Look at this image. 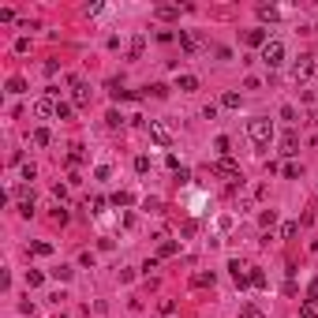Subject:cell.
I'll use <instances>...</instances> for the list:
<instances>
[{
  "label": "cell",
  "instance_id": "cell-1",
  "mask_svg": "<svg viewBox=\"0 0 318 318\" xmlns=\"http://www.w3.org/2000/svg\"><path fill=\"white\" fill-rule=\"evenodd\" d=\"M247 135H251V142L258 150H266L269 139H273V124H269L266 116H255V120H247Z\"/></svg>",
  "mask_w": 318,
  "mask_h": 318
},
{
  "label": "cell",
  "instance_id": "cell-2",
  "mask_svg": "<svg viewBox=\"0 0 318 318\" xmlns=\"http://www.w3.org/2000/svg\"><path fill=\"white\" fill-rule=\"evenodd\" d=\"M266 67H281L285 64V42H277V37H269V42L262 45V56H258Z\"/></svg>",
  "mask_w": 318,
  "mask_h": 318
},
{
  "label": "cell",
  "instance_id": "cell-3",
  "mask_svg": "<svg viewBox=\"0 0 318 318\" xmlns=\"http://www.w3.org/2000/svg\"><path fill=\"white\" fill-rule=\"evenodd\" d=\"M210 172H214V176H225L228 184H244V176H240V165H232L228 157H217L214 165H210Z\"/></svg>",
  "mask_w": 318,
  "mask_h": 318
},
{
  "label": "cell",
  "instance_id": "cell-4",
  "mask_svg": "<svg viewBox=\"0 0 318 318\" xmlns=\"http://www.w3.org/2000/svg\"><path fill=\"white\" fill-rule=\"evenodd\" d=\"M228 273H232L236 288H247V285H251V273H247V266L240 262V258H232V262H228Z\"/></svg>",
  "mask_w": 318,
  "mask_h": 318
},
{
  "label": "cell",
  "instance_id": "cell-5",
  "mask_svg": "<svg viewBox=\"0 0 318 318\" xmlns=\"http://www.w3.org/2000/svg\"><path fill=\"white\" fill-rule=\"evenodd\" d=\"M281 153H285V157H296V153H300V135H296V131L281 135Z\"/></svg>",
  "mask_w": 318,
  "mask_h": 318
},
{
  "label": "cell",
  "instance_id": "cell-6",
  "mask_svg": "<svg viewBox=\"0 0 318 318\" xmlns=\"http://www.w3.org/2000/svg\"><path fill=\"white\" fill-rule=\"evenodd\" d=\"M150 139L157 142V146H169V142H172V131L165 128V124H150Z\"/></svg>",
  "mask_w": 318,
  "mask_h": 318
},
{
  "label": "cell",
  "instance_id": "cell-7",
  "mask_svg": "<svg viewBox=\"0 0 318 318\" xmlns=\"http://www.w3.org/2000/svg\"><path fill=\"white\" fill-rule=\"evenodd\" d=\"M180 49H184L187 56H195L198 53V37L191 34V30H180Z\"/></svg>",
  "mask_w": 318,
  "mask_h": 318
},
{
  "label": "cell",
  "instance_id": "cell-8",
  "mask_svg": "<svg viewBox=\"0 0 318 318\" xmlns=\"http://www.w3.org/2000/svg\"><path fill=\"white\" fill-rule=\"evenodd\" d=\"M86 105H90V86L75 79V109H86Z\"/></svg>",
  "mask_w": 318,
  "mask_h": 318
},
{
  "label": "cell",
  "instance_id": "cell-9",
  "mask_svg": "<svg viewBox=\"0 0 318 318\" xmlns=\"http://www.w3.org/2000/svg\"><path fill=\"white\" fill-rule=\"evenodd\" d=\"M214 281H217L214 269H198V273L191 277V285H195V288H214Z\"/></svg>",
  "mask_w": 318,
  "mask_h": 318
},
{
  "label": "cell",
  "instance_id": "cell-10",
  "mask_svg": "<svg viewBox=\"0 0 318 318\" xmlns=\"http://www.w3.org/2000/svg\"><path fill=\"white\" fill-rule=\"evenodd\" d=\"M34 112H37V116H56V101L53 98H37L34 101Z\"/></svg>",
  "mask_w": 318,
  "mask_h": 318
},
{
  "label": "cell",
  "instance_id": "cell-11",
  "mask_svg": "<svg viewBox=\"0 0 318 318\" xmlns=\"http://www.w3.org/2000/svg\"><path fill=\"white\" fill-rule=\"evenodd\" d=\"M153 15L165 19V23H169V19H180V4H157V8H153Z\"/></svg>",
  "mask_w": 318,
  "mask_h": 318
},
{
  "label": "cell",
  "instance_id": "cell-12",
  "mask_svg": "<svg viewBox=\"0 0 318 318\" xmlns=\"http://www.w3.org/2000/svg\"><path fill=\"white\" fill-rule=\"evenodd\" d=\"M142 49H146V34H135L131 37V49H128V60H139Z\"/></svg>",
  "mask_w": 318,
  "mask_h": 318
},
{
  "label": "cell",
  "instance_id": "cell-13",
  "mask_svg": "<svg viewBox=\"0 0 318 318\" xmlns=\"http://www.w3.org/2000/svg\"><path fill=\"white\" fill-rule=\"evenodd\" d=\"M311 71H314V56L307 53V56H300V64H296V79H307Z\"/></svg>",
  "mask_w": 318,
  "mask_h": 318
},
{
  "label": "cell",
  "instance_id": "cell-14",
  "mask_svg": "<svg viewBox=\"0 0 318 318\" xmlns=\"http://www.w3.org/2000/svg\"><path fill=\"white\" fill-rule=\"evenodd\" d=\"M244 42H247V45H255V49H262V45L269 42V34H266V30H247V34H244Z\"/></svg>",
  "mask_w": 318,
  "mask_h": 318
},
{
  "label": "cell",
  "instance_id": "cell-15",
  "mask_svg": "<svg viewBox=\"0 0 318 318\" xmlns=\"http://www.w3.org/2000/svg\"><path fill=\"white\" fill-rule=\"evenodd\" d=\"M258 19H262V23H277V19H281V12H277L273 4H262V8H258Z\"/></svg>",
  "mask_w": 318,
  "mask_h": 318
},
{
  "label": "cell",
  "instance_id": "cell-16",
  "mask_svg": "<svg viewBox=\"0 0 318 318\" xmlns=\"http://www.w3.org/2000/svg\"><path fill=\"white\" fill-rule=\"evenodd\" d=\"M300 172H303V169L296 165V161H285V165H281V176H285V180H300Z\"/></svg>",
  "mask_w": 318,
  "mask_h": 318
},
{
  "label": "cell",
  "instance_id": "cell-17",
  "mask_svg": "<svg viewBox=\"0 0 318 318\" xmlns=\"http://www.w3.org/2000/svg\"><path fill=\"white\" fill-rule=\"evenodd\" d=\"M180 90H184V94H191V90H198V79H195V75H180Z\"/></svg>",
  "mask_w": 318,
  "mask_h": 318
},
{
  "label": "cell",
  "instance_id": "cell-18",
  "mask_svg": "<svg viewBox=\"0 0 318 318\" xmlns=\"http://www.w3.org/2000/svg\"><path fill=\"white\" fill-rule=\"evenodd\" d=\"M109 202H112V206H131V202H135V195H131V191H116V195H112Z\"/></svg>",
  "mask_w": 318,
  "mask_h": 318
},
{
  "label": "cell",
  "instance_id": "cell-19",
  "mask_svg": "<svg viewBox=\"0 0 318 318\" xmlns=\"http://www.w3.org/2000/svg\"><path fill=\"white\" fill-rule=\"evenodd\" d=\"M49 142H53L49 128H37V131H34V146H49Z\"/></svg>",
  "mask_w": 318,
  "mask_h": 318
},
{
  "label": "cell",
  "instance_id": "cell-20",
  "mask_svg": "<svg viewBox=\"0 0 318 318\" xmlns=\"http://www.w3.org/2000/svg\"><path fill=\"white\" fill-rule=\"evenodd\" d=\"M71 112H75V105H67V101H56V120H71Z\"/></svg>",
  "mask_w": 318,
  "mask_h": 318
},
{
  "label": "cell",
  "instance_id": "cell-21",
  "mask_svg": "<svg viewBox=\"0 0 318 318\" xmlns=\"http://www.w3.org/2000/svg\"><path fill=\"white\" fill-rule=\"evenodd\" d=\"M296 232H300V221H285L281 225V240H292Z\"/></svg>",
  "mask_w": 318,
  "mask_h": 318
},
{
  "label": "cell",
  "instance_id": "cell-22",
  "mask_svg": "<svg viewBox=\"0 0 318 318\" xmlns=\"http://www.w3.org/2000/svg\"><path fill=\"white\" fill-rule=\"evenodd\" d=\"M26 90V79L23 75H15V79H8V94H23Z\"/></svg>",
  "mask_w": 318,
  "mask_h": 318
},
{
  "label": "cell",
  "instance_id": "cell-23",
  "mask_svg": "<svg viewBox=\"0 0 318 318\" xmlns=\"http://www.w3.org/2000/svg\"><path fill=\"white\" fill-rule=\"evenodd\" d=\"M176 251H180V247H176V244H172V240H165V244H161V247H157V258H172V255H176Z\"/></svg>",
  "mask_w": 318,
  "mask_h": 318
},
{
  "label": "cell",
  "instance_id": "cell-24",
  "mask_svg": "<svg viewBox=\"0 0 318 318\" xmlns=\"http://www.w3.org/2000/svg\"><path fill=\"white\" fill-rule=\"evenodd\" d=\"M30 255H37V258H49V255H53V244H30Z\"/></svg>",
  "mask_w": 318,
  "mask_h": 318
},
{
  "label": "cell",
  "instance_id": "cell-25",
  "mask_svg": "<svg viewBox=\"0 0 318 318\" xmlns=\"http://www.w3.org/2000/svg\"><path fill=\"white\" fill-rule=\"evenodd\" d=\"M49 273L56 277V281H71V273H75V269H71V266H56V269H49Z\"/></svg>",
  "mask_w": 318,
  "mask_h": 318
},
{
  "label": "cell",
  "instance_id": "cell-26",
  "mask_svg": "<svg viewBox=\"0 0 318 318\" xmlns=\"http://www.w3.org/2000/svg\"><path fill=\"white\" fill-rule=\"evenodd\" d=\"M228 146H232V142H228V135H217V142H214V150L221 153V157H228Z\"/></svg>",
  "mask_w": 318,
  "mask_h": 318
},
{
  "label": "cell",
  "instance_id": "cell-27",
  "mask_svg": "<svg viewBox=\"0 0 318 318\" xmlns=\"http://www.w3.org/2000/svg\"><path fill=\"white\" fill-rule=\"evenodd\" d=\"M221 105H225V109H240V94H232V90L221 94Z\"/></svg>",
  "mask_w": 318,
  "mask_h": 318
},
{
  "label": "cell",
  "instance_id": "cell-28",
  "mask_svg": "<svg viewBox=\"0 0 318 318\" xmlns=\"http://www.w3.org/2000/svg\"><path fill=\"white\" fill-rule=\"evenodd\" d=\"M45 281V273H37V269H26V288H37Z\"/></svg>",
  "mask_w": 318,
  "mask_h": 318
},
{
  "label": "cell",
  "instance_id": "cell-29",
  "mask_svg": "<svg viewBox=\"0 0 318 318\" xmlns=\"http://www.w3.org/2000/svg\"><path fill=\"white\" fill-rule=\"evenodd\" d=\"M240 318H262V311H258L255 303H244L240 307Z\"/></svg>",
  "mask_w": 318,
  "mask_h": 318
},
{
  "label": "cell",
  "instance_id": "cell-30",
  "mask_svg": "<svg viewBox=\"0 0 318 318\" xmlns=\"http://www.w3.org/2000/svg\"><path fill=\"white\" fill-rule=\"evenodd\" d=\"M135 172H139V176H146V172H150V157H135Z\"/></svg>",
  "mask_w": 318,
  "mask_h": 318
},
{
  "label": "cell",
  "instance_id": "cell-31",
  "mask_svg": "<svg viewBox=\"0 0 318 318\" xmlns=\"http://www.w3.org/2000/svg\"><path fill=\"white\" fill-rule=\"evenodd\" d=\"M258 221H262V225L269 228V225H273V221H277V210H262V214H258Z\"/></svg>",
  "mask_w": 318,
  "mask_h": 318
},
{
  "label": "cell",
  "instance_id": "cell-32",
  "mask_svg": "<svg viewBox=\"0 0 318 318\" xmlns=\"http://www.w3.org/2000/svg\"><path fill=\"white\" fill-rule=\"evenodd\" d=\"M251 285L255 288H266V273H262V269H251Z\"/></svg>",
  "mask_w": 318,
  "mask_h": 318
},
{
  "label": "cell",
  "instance_id": "cell-33",
  "mask_svg": "<svg viewBox=\"0 0 318 318\" xmlns=\"http://www.w3.org/2000/svg\"><path fill=\"white\" fill-rule=\"evenodd\" d=\"M307 303H318V277L307 285Z\"/></svg>",
  "mask_w": 318,
  "mask_h": 318
},
{
  "label": "cell",
  "instance_id": "cell-34",
  "mask_svg": "<svg viewBox=\"0 0 318 318\" xmlns=\"http://www.w3.org/2000/svg\"><path fill=\"white\" fill-rule=\"evenodd\" d=\"M83 157H86V153H83V146H71V153H67V161H71V165H79Z\"/></svg>",
  "mask_w": 318,
  "mask_h": 318
},
{
  "label": "cell",
  "instance_id": "cell-35",
  "mask_svg": "<svg viewBox=\"0 0 318 318\" xmlns=\"http://www.w3.org/2000/svg\"><path fill=\"white\" fill-rule=\"evenodd\" d=\"M109 176H112L109 165H98V169H94V180H109Z\"/></svg>",
  "mask_w": 318,
  "mask_h": 318
},
{
  "label": "cell",
  "instance_id": "cell-36",
  "mask_svg": "<svg viewBox=\"0 0 318 318\" xmlns=\"http://www.w3.org/2000/svg\"><path fill=\"white\" fill-rule=\"evenodd\" d=\"M300 318H318V311H314V303H303V307H300Z\"/></svg>",
  "mask_w": 318,
  "mask_h": 318
},
{
  "label": "cell",
  "instance_id": "cell-37",
  "mask_svg": "<svg viewBox=\"0 0 318 318\" xmlns=\"http://www.w3.org/2000/svg\"><path fill=\"white\" fill-rule=\"evenodd\" d=\"M281 120H288V124L296 120V109H292V105H281Z\"/></svg>",
  "mask_w": 318,
  "mask_h": 318
},
{
  "label": "cell",
  "instance_id": "cell-38",
  "mask_svg": "<svg viewBox=\"0 0 318 318\" xmlns=\"http://www.w3.org/2000/svg\"><path fill=\"white\" fill-rule=\"evenodd\" d=\"M15 53H30V37H19V42H15Z\"/></svg>",
  "mask_w": 318,
  "mask_h": 318
},
{
  "label": "cell",
  "instance_id": "cell-39",
  "mask_svg": "<svg viewBox=\"0 0 318 318\" xmlns=\"http://www.w3.org/2000/svg\"><path fill=\"white\" fill-rule=\"evenodd\" d=\"M150 94H153V98H165V94H169V86H161V83H153V86H150Z\"/></svg>",
  "mask_w": 318,
  "mask_h": 318
},
{
  "label": "cell",
  "instance_id": "cell-40",
  "mask_svg": "<svg viewBox=\"0 0 318 318\" xmlns=\"http://www.w3.org/2000/svg\"><path fill=\"white\" fill-rule=\"evenodd\" d=\"M19 214L30 217V214H34V198H30V202H19Z\"/></svg>",
  "mask_w": 318,
  "mask_h": 318
},
{
  "label": "cell",
  "instance_id": "cell-41",
  "mask_svg": "<svg viewBox=\"0 0 318 318\" xmlns=\"http://www.w3.org/2000/svg\"><path fill=\"white\" fill-rule=\"evenodd\" d=\"M105 206H109V202H105L101 195H98V198H94V202H90V210H94V214H101V210H105Z\"/></svg>",
  "mask_w": 318,
  "mask_h": 318
},
{
  "label": "cell",
  "instance_id": "cell-42",
  "mask_svg": "<svg viewBox=\"0 0 318 318\" xmlns=\"http://www.w3.org/2000/svg\"><path fill=\"white\" fill-rule=\"evenodd\" d=\"M105 120H109V128H120V120H124V116H120L116 109H112V112H109V116H105Z\"/></svg>",
  "mask_w": 318,
  "mask_h": 318
},
{
  "label": "cell",
  "instance_id": "cell-43",
  "mask_svg": "<svg viewBox=\"0 0 318 318\" xmlns=\"http://www.w3.org/2000/svg\"><path fill=\"white\" fill-rule=\"evenodd\" d=\"M165 165H169L172 172H180V157H176V153H169V157H165Z\"/></svg>",
  "mask_w": 318,
  "mask_h": 318
},
{
  "label": "cell",
  "instance_id": "cell-44",
  "mask_svg": "<svg viewBox=\"0 0 318 318\" xmlns=\"http://www.w3.org/2000/svg\"><path fill=\"white\" fill-rule=\"evenodd\" d=\"M176 311V300H161V314H172Z\"/></svg>",
  "mask_w": 318,
  "mask_h": 318
},
{
  "label": "cell",
  "instance_id": "cell-45",
  "mask_svg": "<svg viewBox=\"0 0 318 318\" xmlns=\"http://www.w3.org/2000/svg\"><path fill=\"white\" fill-rule=\"evenodd\" d=\"M53 221H56V225H64V221H67V210H64V206H56V214H53Z\"/></svg>",
  "mask_w": 318,
  "mask_h": 318
},
{
  "label": "cell",
  "instance_id": "cell-46",
  "mask_svg": "<svg viewBox=\"0 0 318 318\" xmlns=\"http://www.w3.org/2000/svg\"><path fill=\"white\" fill-rule=\"evenodd\" d=\"M311 150H318V135H311Z\"/></svg>",
  "mask_w": 318,
  "mask_h": 318
},
{
  "label": "cell",
  "instance_id": "cell-47",
  "mask_svg": "<svg viewBox=\"0 0 318 318\" xmlns=\"http://www.w3.org/2000/svg\"><path fill=\"white\" fill-rule=\"evenodd\" d=\"M60 318H67V314H60Z\"/></svg>",
  "mask_w": 318,
  "mask_h": 318
}]
</instances>
